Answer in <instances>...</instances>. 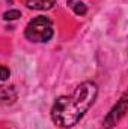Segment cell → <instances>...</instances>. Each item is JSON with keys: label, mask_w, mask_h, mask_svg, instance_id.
Returning <instances> with one entry per match:
<instances>
[{"label": "cell", "mask_w": 128, "mask_h": 129, "mask_svg": "<svg viewBox=\"0 0 128 129\" xmlns=\"http://www.w3.org/2000/svg\"><path fill=\"white\" fill-rule=\"evenodd\" d=\"M127 93H124V96L119 99V102L112 108V111L107 114V117H105V120L102 122V126L104 129H112L124 116H125V113H127Z\"/></svg>", "instance_id": "3957f363"}, {"label": "cell", "mask_w": 128, "mask_h": 129, "mask_svg": "<svg viewBox=\"0 0 128 129\" xmlns=\"http://www.w3.org/2000/svg\"><path fill=\"white\" fill-rule=\"evenodd\" d=\"M21 17V12L20 11H17V9H11V11H8V12H5L3 14V18L5 20H17V18H20Z\"/></svg>", "instance_id": "52a82bcc"}, {"label": "cell", "mask_w": 128, "mask_h": 129, "mask_svg": "<svg viewBox=\"0 0 128 129\" xmlns=\"http://www.w3.org/2000/svg\"><path fill=\"white\" fill-rule=\"evenodd\" d=\"M24 36L30 42H48L53 38V23L48 17H35L26 26Z\"/></svg>", "instance_id": "7a4b0ae2"}, {"label": "cell", "mask_w": 128, "mask_h": 129, "mask_svg": "<svg viewBox=\"0 0 128 129\" xmlns=\"http://www.w3.org/2000/svg\"><path fill=\"white\" fill-rule=\"evenodd\" d=\"M9 75H11L9 69H8L6 66H0V80H2V81H5V80H8V78H9Z\"/></svg>", "instance_id": "ba28073f"}, {"label": "cell", "mask_w": 128, "mask_h": 129, "mask_svg": "<svg viewBox=\"0 0 128 129\" xmlns=\"http://www.w3.org/2000/svg\"><path fill=\"white\" fill-rule=\"evenodd\" d=\"M69 3V6L72 8V11L77 14V15H84L86 12H88V8H86V5L83 3V2H77V0H69L68 2Z\"/></svg>", "instance_id": "8992f818"}, {"label": "cell", "mask_w": 128, "mask_h": 129, "mask_svg": "<svg viewBox=\"0 0 128 129\" xmlns=\"http://www.w3.org/2000/svg\"><path fill=\"white\" fill-rule=\"evenodd\" d=\"M98 95V87L92 81H84L75 87L71 96H59L51 107V119L60 128H72L86 111L94 105Z\"/></svg>", "instance_id": "6da1fadb"}, {"label": "cell", "mask_w": 128, "mask_h": 129, "mask_svg": "<svg viewBox=\"0 0 128 129\" xmlns=\"http://www.w3.org/2000/svg\"><path fill=\"white\" fill-rule=\"evenodd\" d=\"M56 0H26V5L29 9L36 11H48L54 6Z\"/></svg>", "instance_id": "5b68a950"}, {"label": "cell", "mask_w": 128, "mask_h": 129, "mask_svg": "<svg viewBox=\"0 0 128 129\" xmlns=\"http://www.w3.org/2000/svg\"><path fill=\"white\" fill-rule=\"evenodd\" d=\"M17 101V92L15 89L11 87H0V102L3 105H11Z\"/></svg>", "instance_id": "277c9868"}]
</instances>
